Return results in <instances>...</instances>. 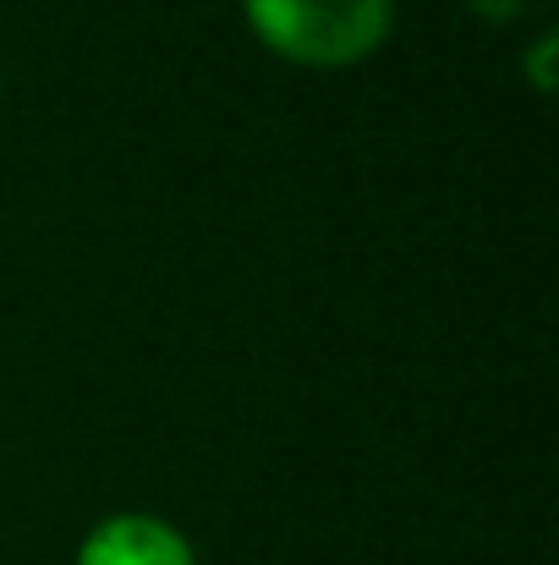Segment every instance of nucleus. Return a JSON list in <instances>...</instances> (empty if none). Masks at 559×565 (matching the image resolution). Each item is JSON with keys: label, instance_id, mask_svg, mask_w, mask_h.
<instances>
[{"label": "nucleus", "instance_id": "2", "mask_svg": "<svg viewBox=\"0 0 559 565\" xmlns=\"http://www.w3.org/2000/svg\"><path fill=\"white\" fill-rule=\"evenodd\" d=\"M77 565H192V550H186V539L171 522L110 516V522H99L83 539Z\"/></svg>", "mask_w": 559, "mask_h": 565}, {"label": "nucleus", "instance_id": "3", "mask_svg": "<svg viewBox=\"0 0 559 565\" xmlns=\"http://www.w3.org/2000/svg\"><path fill=\"white\" fill-rule=\"evenodd\" d=\"M555 44H559L555 33H544V39L527 50V72H533V83H538V88H549V83H555V77H549V55H555Z\"/></svg>", "mask_w": 559, "mask_h": 565}, {"label": "nucleus", "instance_id": "1", "mask_svg": "<svg viewBox=\"0 0 559 565\" xmlns=\"http://www.w3.org/2000/svg\"><path fill=\"white\" fill-rule=\"evenodd\" d=\"M252 33L297 66H357L389 39L395 0H241Z\"/></svg>", "mask_w": 559, "mask_h": 565}, {"label": "nucleus", "instance_id": "4", "mask_svg": "<svg viewBox=\"0 0 559 565\" xmlns=\"http://www.w3.org/2000/svg\"><path fill=\"white\" fill-rule=\"evenodd\" d=\"M477 17H488V22H510V17H522V11H533V0H466Z\"/></svg>", "mask_w": 559, "mask_h": 565}]
</instances>
